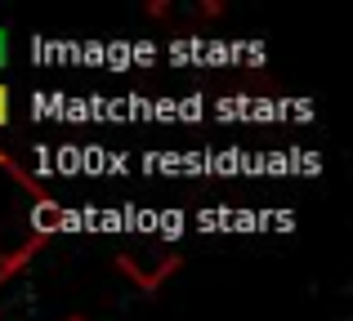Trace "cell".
I'll use <instances>...</instances> for the list:
<instances>
[{"label":"cell","instance_id":"5","mask_svg":"<svg viewBox=\"0 0 353 321\" xmlns=\"http://www.w3.org/2000/svg\"><path fill=\"white\" fill-rule=\"evenodd\" d=\"M68 321H85V317H68Z\"/></svg>","mask_w":353,"mask_h":321},{"label":"cell","instance_id":"1","mask_svg":"<svg viewBox=\"0 0 353 321\" xmlns=\"http://www.w3.org/2000/svg\"><path fill=\"white\" fill-rule=\"evenodd\" d=\"M63 201L0 148V286H9L41 254L50 236L63 232Z\"/></svg>","mask_w":353,"mask_h":321},{"label":"cell","instance_id":"3","mask_svg":"<svg viewBox=\"0 0 353 321\" xmlns=\"http://www.w3.org/2000/svg\"><path fill=\"white\" fill-rule=\"evenodd\" d=\"M9 116H14V98H9V85H0V130L9 125Z\"/></svg>","mask_w":353,"mask_h":321},{"label":"cell","instance_id":"2","mask_svg":"<svg viewBox=\"0 0 353 321\" xmlns=\"http://www.w3.org/2000/svg\"><path fill=\"white\" fill-rule=\"evenodd\" d=\"M117 268L125 272L139 290L152 295V290H161L165 281L183 268V250L174 241H165V236H134V241H125L117 250Z\"/></svg>","mask_w":353,"mask_h":321},{"label":"cell","instance_id":"4","mask_svg":"<svg viewBox=\"0 0 353 321\" xmlns=\"http://www.w3.org/2000/svg\"><path fill=\"white\" fill-rule=\"evenodd\" d=\"M5 54H9V41H5V32H0V63H5Z\"/></svg>","mask_w":353,"mask_h":321}]
</instances>
